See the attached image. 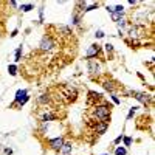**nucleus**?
Here are the masks:
<instances>
[{"instance_id": "4", "label": "nucleus", "mask_w": 155, "mask_h": 155, "mask_svg": "<svg viewBox=\"0 0 155 155\" xmlns=\"http://www.w3.org/2000/svg\"><path fill=\"white\" fill-rule=\"evenodd\" d=\"M101 53V47L98 44H93V45H90V48L87 50V53H85V59L90 61L92 58H96L98 54Z\"/></svg>"}, {"instance_id": "9", "label": "nucleus", "mask_w": 155, "mask_h": 155, "mask_svg": "<svg viewBox=\"0 0 155 155\" xmlns=\"http://www.w3.org/2000/svg\"><path fill=\"white\" fill-rule=\"evenodd\" d=\"M71 149H73V147H71V143H64L62 147H61V150H62L64 155H70V153H71Z\"/></svg>"}, {"instance_id": "18", "label": "nucleus", "mask_w": 155, "mask_h": 155, "mask_svg": "<svg viewBox=\"0 0 155 155\" xmlns=\"http://www.w3.org/2000/svg\"><path fill=\"white\" fill-rule=\"evenodd\" d=\"M116 23H118V28H120V30L126 27V20H124V19H120V20H118V22H116Z\"/></svg>"}, {"instance_id": "17", "label": "nucleus", "mask_w": 155, "mask_h": 155, "mask_svg": "<svg viewBox=\"0 0 155 155\" xmlns=\"http://www.w3.org/2000/svg\"><path fill=\"white\" fill-rule=\"evenodd\" d=\"M20 56H22V47H19V48L16 50V59H14V61L19 62V61H20Z\"/></svg>"}, {"instance_id": "1", "label": "nucleus", "mask_w": 155, "mask_h": 155, "mask_svg": "<svg viewBox=\"0 0 155 155\" xmlns=\"http://www.w3.org/2000/svg\"><path fill=\"white\" fill-rule=\"evenodd\" d=\"M110 109L112 106L110 104H104V106H96L95 110H93V116L99 121H107L110 118Z\"/></svg>"}, {"instance_id": "6", "label": "nucleus", "mask_w": 155, "mask_h": 155, "mask_svg": "<svg viewBox=\"0 0 155 155\" xmlns=\"http://www.w3.org/2000/svg\"><path fill=\"white\" fill-rule=\"evenodd\" d=\"M130 95L137 99V101H140V102H143V104H149V102L152 101L150 99V96L149 95H146V93H140V92H130Z\"/></svg>"}, {"instance_id": "3", "label": "nucleus", "mask_w": 155, "mask_h": 155, "mask_svg": "<svg viewBox=\"0 0 155 155\" xmlns=\"http://www.w3.org/2000/svg\"><path fill=\"white\" fill-rule=\"evenodd\" d=\"M53 47H54L53 39L45 34V36L42 37L41 44H39V50H41V51H51V50H53Z\"/></svg>"}, {"instance_id": "12", "label": "nucleus", "mask_w": 155, "mask_h": 155, "mask_svg": "<svg viewBox=\"0 0 155 155\" xmlns=\"http://www.w3.org/2000/svg\"><path fill=\"white\" fill-rule=\"evenodd\" d=\"M31 9H34V5H31V3L20 5V11H23V12H28V11H31Z\"/></svg>"}, {"instance_id": "16", "label": "nucleus", "mask_w": 155, "mask_h": 155, "mask_svg": "<svg viewBox=\"0 0 155 155\" xmlns=\"http://www.w3.org/2000/svg\"><path fill=\"white\" fill-rule=\"evenodd\" d=\"M126 153H127L126 147H116V150H115V155H126Z\"/></svg>"}, {"instance_id": "25", "label": "nucleus", "mask_w": 155, "mask_h": 155, "mask_svg": "<svg viewBox=\"0 0 155 155\" xmlns=\"http://www.w3.org/2000/svg\"><path fill=\"white\" fill-rule=\"evenodd\" d=\"M5 153H6V155H11V153H12V150H11V149H8V147H6V149H5Z\"/></svg>"}, {"instance_id": "22", "label": "nucleus", "mask_w": 155, "mask_h": 155, "mask_svg": "<svg viewBox=\"0 0 155 155\" xmlns=\"http://www.w3.org/2000/svg\"><path fill=\"white\" fill-rule=\"evenodd\" d=\"M113 11H115V12H124V8H123L121 5H118V6L113 8Z\"/></svg>"}, {"instance_id": "24", "label": "nucleus", "mask_w": 155, "mask_h": 155, "mask_svg": "<svg viewBox=\"0 0 155 155\" xmlns=\"http://www.w3.org/2000/svg\"><path fill=\"white\" fill-rule=\"evenodd\" d=\"M96 37H98V39H101V37H104V33H102L101 30H99V31H96Z\"/></svg>"}, {"instance_id": "21", "label": "nucleus", "mask_w": 155, "mask_h": 155, "mask_svg": "<svg viewBox=\"0 0 155 155\" xmlns=\"http://www.w3.org/2000/svg\"><path fill=\"white\" fill-rule=\"evenodd\" d=\"M124 144H126V146H130V144H132V138L124 137Z\"/></svg>"}, {"instance_id": "23", "label": "nucleus", "mask_w": 155, "mask_h": 155, "mask_svg": "<svg viewBox=\"0 0 155 155\" xmlns=\"http://www.w3.org/2000/svg\"><path fill=\"white\" fill-rule=\"evenodd\" d=\"M106 51H107V53H112V51H113V45L112 44H107L106 45Z\"/></svg>"}, {"instance_id": "20", "label": "nucleus", "mask_w": 155, "mask_h": 155, "mask_svg": "<svg viewBox=\"0 0 155 155\" xmlns=\"http://www.w3.org/2000/svg\"><path fill=\"white\" fill-rule=\"evenodd\" d=\"M135 110H137V107H132V109H130V112H129V115H127V120H130L132 116L135 115Z\"/></svg>"}, {"instance_id": "2", "label": "nucleus", "mask_w": 155, "mask_h": 155, "mask_svg": "<svg viewBox=\"0 0 155 155\" xmlns=\"http://www.w3.org/2000/svg\"><path fill=\"white\" fill-rule=\"evenodd\" d=\"M28 99H30V96H28V92L27 90H17L16 92V98H14V104L12 106H23V104H27L28 102Z\"/></svg>"}, {"instance_id": "19", "label": "nucleus", "mask_w": 155, "mask_h": 155, "mask_svg": "<svg viewBox=\"0 0 155 155\" xmlns=\"http://www.w3.org/2000/svg\"><path fill=\"white\" fill-rule=\"evenodd\" d=\"M112 101L115 102V104H121V101H120V98L116 96V95H113V93H112Z\"/></svg>"}, {"instance_id": "7", "label": "nucleus", "mask_w": 155, "mask_h": 155, "mask_svg": "<svg viewBox=\"0 0 155 155\" xmlns=\"http://www.w3.org/2000/svg\"><path fill=\"white\" fill-rule=\"evenodd\" d=\"M87 70H88V73L95 74V73H99L101 65H99V64H98L95 59H90V61H88V64H87Z\"/></svg>"}, {"instance_id": "5", "label": "nucleus", "mask_w": 155, "mask_h": 155, "mask_svg": "<svg viewBox=\"0 0 155 155\" xmlns=\"http://www.w3.org/2000/svg\"><path fill=\"white\" fill-rule=\"evenodd\" d=\"M48 144H50V147L53 149V150L59 152V150H61V147H62V144H64V138H62V137L53 138V140H50V141H48Z\"/></svg>"}, {"instance_id": "14", "label": "nucleus", "mask_w": 155, "mask_h": 155, "mask_svg": "<svg viewBox=\"0 0 155 155\" xmlns=\"http://www.w3.org/2000/svg\"><path fill=\"white\" fill-rule=\"evenodd\" d=\"M110 16H112V20H115V22H118V20H120V19L123 17V12H115V11H113V12H112Z\"/></svg>"}, {"instance_id": "15", "label": "nucleus", "mask_w": 155, "mask_h": 155, "mask_svg": "<svg viewBox=\"0 0 155 155\" xmlns=\"http://www.w3.org/2000/svg\"><path fill=\"white\" fill-rule=\"evenodd\" d=\"M102 87H104L106 90H109V92H113V85H112L109 81H104V82H102Z\"/></svg>"}, {"instance_id": "26", "label": "nucleus", "mask_w": 155, "mask_h": 155, "mask_svg": "<svg viewBox=\"0 0 155 155\" xmlns=\"http://www.w3.org/2000/svg\"><path fill=\"white\" fill-rule=\"evenodd\" d=\"M14 36H17V30H14V31L11 33V37H14Z\"/></svg>"}, {"instance_id": "10", "label": "nucleus", "mask_w": 155, "mask_h": 155, "mask_svg": "<svg viewBox=\"0 0 155 155\" xmlns=\"http://www.w3.org/2000/svg\"><path fill=\"white\" fill-rule=\"evenodd\" d=\"M56 118H58V116H56L54 113H50V112L42 115V121H44V123H47V121H53V120H56Z\"/></svg>"}, {"instance_id": "8", "label": "nucleus", "mask_w": 155, "mask_h": 155, "mask_svg": "<svg viewBox=\"0 0 155 155\" xmlns=\"http://www.w3.org/2000/svg\"><path fill=\"white\" fill-rule=\"evenodd\" d=\"M107 127H109V123L107 121H96V126H95V132L102 135L106 130H107Z\"/></svg>"}, {"instance_id": "11", "label": "nucleus", "mask_w": 155, "mask_h": 155, "mask_svg": "<svg viewBox=\"0 0 155 155\" xmlns=\"http://www.w3.org/2000/svg\"><path fill=\"white\" fill-rule=\"evenodd\" d=\"M48 101H50V95L48 93H44V95H41V96L37 98L39 104H45V102H48Z\"/></svg>"}, {"instance_id": "13", "label": "nucleus", "mask_w": 155, "mask_h": 155, "mask_svg": "<svg viewBox=\"0 0 155 155\" xmlns=\"http://www.w3.org/2000/svg\"><path fill=\"white\" fill-rule=\"evenodd\" d=\"M8 71H9L11 76H16V74H17V65H14V64L8 65Z\"/></svg>"}, {"instance_id": "27", "label": "nucleus", "mask_w": 155, "mask_h": 155, "mask_svg": "<svg viewBox=\"0 0 155 155\" xmlns=\"http://www.w3.org/2000/svg\"><path fill=\"white\" fill-rule=\"evenodd\" d=\"M104 155H107V153H104Z\"/></svg>"}]
</instances>
